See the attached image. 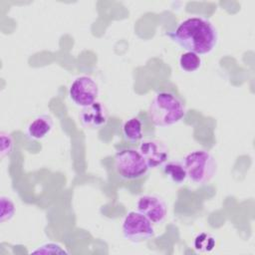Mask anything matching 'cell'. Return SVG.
I'll use <instances>...</instances> for the list:
<instances>
[{
  "mask_svg": "<svg viewBox=\"0 0 255 255\" xmlns=\"http://www.w3.org/2000/svg\"><path fill=\"white\" fill-rule=\"evenodd\" d=\"M167 36L181 49L197 55L211 53L218 44V31L207 18L194 16L181 21Z\"/></svg>",
  "mask_w": 255,
  "mask_h": 255,
  "instance_id": "6da1fadb",
  "label": "cell"
},
{
  "mask_svg": "<svg viewBox=\"0 0 255 255\" xmlns=\"http://www.w3.org/2000/svg\"><path fill=\"white\" fill-rule=\"evenodd\" d=\"M186 114L183 102L171 92L160 91L152 98L147 115L155 127H169L180 122Z\"/></svg>",
  "mask_w": 255,
  "mask_h": 255,
  "instance_id": "7a4b0ae2",
  "label": "cell"
},
{
  "mask_svg": "<svg viewBox=\"0 0 255 255\" xmlns=\"http://www.w3.org/2000/svg\"><path fill=\"white\" fill-rule=\"evenodd\" d=\"M187 177L195 184L208 183L217 172L215 157L205 149H195L188 152L183 159Z\"/></svg>",
  "mask_w": 255,
  "mask_h": 255,
  "instance_id": "3957f363",
  "label": "cell"
},
{
  "mask_svg": "<svg viewBox=\"0 0 255 255\" xmlns=\"http://www.w3.org/2000/svg\"><path fill=\"white\" fill-rule=\"evenodd\" d=\"M114 167L118 176L124 180H134L143 177L149 167L138 149L124 148L114 157Z\"/></svg>",
  "mask_w": 255,
  "mask_h": 255,
  "instance_id": "277c9868",
  "label": "cell"
},
{
  "mask_svg": "<svg viewBox=\"0 0 255 255\" xmlns=\"http://www.w3.org/2000/svg\"><path fill=\"white\" fill-rule=\"evenodd\" d=\"M124 237L133 243L144 242L154 235L152 222L144 215L136 211H129L124 218L122 224Z\"/></svg>",
  "mask_w": 255,
  "mask_h": 255,
  "instance_id": "5b68a950",
  "label": "cell"
},
{
  "mask_svg": "<svg viewBox=\"0 0 255 255\" xmlns=\"http://www.w3.org/2000/svg\"><path fill=\"white\" fill-rule=\"evenodd\" d=\"M98 96L99 86L96 81L89 76H80L76 78L69 88L70 99L76 106L81 108L96 102Z\"/></svg>",
  "mask_w": 255,
  "mask_h": 255,
  "instance_id": "8992f818",
  "label": "cell"
},
{
  "mask_svg": "<svg viewBox=\"0 0 255 255\" xmlns=\"http://www.w3.org/2000/svg\"><path fill=\"white\" fill-rule=\"evenodd\" d=\"M138 151L143 156L149 168L162 166L169 157L166 145L159 139L145 137L139 141Z\"/></svg>",
  "mask_w": 255,
  "mask_h": 255,
  "instance_id": "52a82bcc",
  "label": "cell"
},
{
  "mask_svg": "<svg viewBox=\"0 0 255 255\" xmlns=\"http://www.w3.org/2000/svg\"><path fill=\"white\" fill-rule=\"evenodd\" d=\"M136 210L152 224H160L167 214L166 203L160 197L151 194H144L137 198Z\"/></svg>",
  "mask_w": 255,
  "mask_h": 255,
  "instance_id": "ba28073f",
  "label": "cell"
},
{
  "mask_svg": "<svg viewBox=\"0 0 255 255\" xmlns=\"http://www.w3.org/2000/svg\"><path fill=\"white\" fill-rule=\"evenodd\" d=\"M109 119L107 107L101 102L96 101L93 104L82 108L80 112V121L82 125L89 129H98L106 126Z\"/></svg>",
  "mask_w": 255,
  "mask_h": 255,
  "instance_id": "9c48e42d",
  "label": "cell"
},
{
  "mask_svg": "<svg viewBox=\"0 0 255 255\" xmlns=\"http://www.w3.org/2000/svg\"><path fill=\"white\" fill-rule=\"evenodd\" d=\"M53 128V120L48 115H41L30 122L26 128L27 136L32 140L45 138Z\"/></svg>",
  "mask_w": 255,
  "mask_h": 255,
  "instance_id": "30bf717a",
  "label": "cell"
},
{
  "mask_svg": "<svg viewBox=\"0 0 255 255\" xmlns=\"http://www.w3.org/2000/svg\"><path fill=\"white\" fill-rule=\"evenodd\" d=\"M122 130L124 138L130 143H136L142 139V124L136 117L127 120L123 124Z\"/></svg>",
  "mask_w": 255,
  "mask_h": 255,
  "instance_id": "8fae6325",
  "label": "cell"
},
{
  "mask_svg": "<svg viewBox=\"0 0 255 255\" xmlns=\"http://www.w3.org/2000/svg\"><path fill=\"white\" fill-rule=\"evenodd\" d=\"M162 170L163 173L175 184H181L187 178V173L183 161L167 160L162 165Z\"/></svg>",
  "mask_w": 255,
  "mask_h": 255,
  "instance_id": "7c38bea8",
  "label": "cell"
},
{
  "mask_svg": "<svg viewBox=\"0 0 255 255\" xmlns=\"http://www.w3.org/2000/svg\"><path fill=\"white\" fill-rule=\"evenodd\" d=\"M179 67L182 71L187 73H192L197 71L202 64V60L199 55L186 51L185 53H182L178 59Z\"/></svg>",
  "mask_w": 255,
  "mask_h": 255,
  "instance_id": "4fadbf2b",
  "label": "cell"
},
{
  "mask_svg": "<svg viewBox=\"0 0 255 255\" xmlns=\"http://www.w3.org/2000/svg\"><path fill=\"white\" fill-rule=\"evenodd\" d=\"M216 244L215 237L209 233L201 232L194 238V248L199 252H210L214 249Z\"/></svg>",
  "mask_w": 255,
  "mask_h": 255,
  "instance_id": "5bb4252c",
  "label": "cell"
},
{
  "mask_svg": "<svg viewBox=\"0 0 255 255\" xmlns=\"http://www.w3.org/2000/svg\"><path fill=\"white\" fill-rule=\"evenodd\" d=\"M0 206H1L0 221L2 223H4L6 221L11 220L16 212V205H15L14 201L6 195H1L0 196Z\"/></svg>",
  "mask_w": 255,
  "mask_h": 255,
  "instance_id": "9a60e30c",
  "label": "cell"
},
{
  "mask_svg": "<svg viewBox=\"0 0 255 255\" xmlns=\"http://www.w3.org/2000/svg\"><path fill=\"white\" fill-rule=\"evenodd\" d=\"M14 142L12 136L6 132L1 131L0 132V153L1 158H4L5 156H9L13 150Z\"/></svg>",
  "mask_w": 255,
  "mask_h": 255,
  "instance_id": "2e32d148",
  "label": "cell"
},
{
  "mask_svg": "<svg viewBox=\"0 0 255 255\" xmlns=\"http://www.w3.org/2000/svg\"><path fill=\"white\" fill-rule=\"evenodd\" d=\"M33 253H68L65 249L62 248L59 244L56 243H45L41 246H39L37 249L32 251Z\"/></svg>",
  "mask_w": 255,
  "mask_h": 255,
  "instance_id": "e0dca14e",
  "label": "cell"
}]
</instances>
